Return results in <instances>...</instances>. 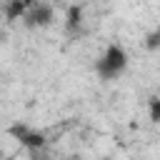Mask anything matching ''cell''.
Instances as JSON below:
<instances>
[{
  "instance_id": "ba28073f",
  "label": "cell",
  "mask_w": 160,
  "mask_h": 160,
  "mask_svg": "<svg viewBox=\"0 0 160 160\" xmlns=\"http://www.w3.org/2000/svg\"><path fill=\"white\" fill-rule=\"evenodd\" d=\"M72 160H78V158H72Z\"/></svg>"
},
{
  "instance_id": "5b68a950",
  "label": "cell",
  "mask_w": 160,
  "mask_h": 160,
  "mask_svg": "<svg viewBox=\"0 0 160 160\" xmlns=\"http://www.w3.org/2000/svg\"><path fill=\"white\" fill-rule=\"evenodd\" d=\"M78 25H80V8H78V5H72V8H70V12H68V28H70V30H75Z\"/></svg>"
},
{
  "instance_id": "7a4b0ae2",
  "label": "cell",
  "mask_w": 160,
  "mask_h": 160,
  "mask_svg": "<svg viewBox=\"0 0 160 160\" xmlns=\"http://www.w3.org/2000/svg\"><path fill=\"white\" fill-rule=\"evenodd\" d=\"M52 20V8L48 2L40 5H30V15H28V25H48Z\"/></svg>"
},
{
  "instance_id": "3957f363",
  "label": "cell",
  "mask_w": 160,
  "mask_h": 160,
  "mask_svg": "<svg viewBox=\"0 0 160 160\" xmlns=\"http://www.w3.org/2000/svg\"><path fill=\"white\" fill-rule=\"evenodd\" d=\"M28 8H30L28 2H22V0H12V2H8L5 15H8V20H18L20 15H25V10H28Z\"/></svg>"
},
{
  "instance_id": "277c9868",
  "label": "cell",
  "mask_w": 160,
  "mask_h": 160,
  "mask_svg": "<svg viewBox=\"0 0 160 160\" xmlns=\"http://www.w3.org/2000/svg\"><path fill=\"white\" fill-rule=\"evenodd\" d=\"M25 148H30V150H40L42 145H45V135L42 132H32V130H28V135L20 140Z\"/></svg>"
},
{
  "instance_id": "6da1fadb",
  "label": "cell",
  "mask_w": 160,
  "mask_h": 160,
  "mask_svg": "<svg viewBox=\"0 0 160 160\" xmlns=\"http://www.w3.org/2000/svg\"><path fill=\"white\" fill-rule=\"evenodd\" d=\"M125 62H128L125 50L120 45H110L108 52H105V58L98 62V72H100V78H112V75H118L125 68Z\"/></svg>"
},
{
  "instance_id": "8992f818",
  "label": "cell",
  "mask_w": 160,
  "mask_h": 160,
  "mask_svg": "<svg viewBox=\"0 0 160 160\" xmlns=\"http://www.w3.org/2000/svg\"><path fill=\"white\" fill-rule=\"evenodd\" d=\"M150 120L152 122H160V100L158 98L150 100Z\"/></svg>"
},
{
  "instance_id": "52a82bcc",
  "label": "cell",
  "mask_w": 160,
  "mask_h": 160,
  "mask_svg": "<svg viewBox=\"0 0 160 160\" xmlns=\"http://www.w3.org/2000/svg\"><path fill=\"white\" fill-rule=\"evenodd\" d=\"M158 42H160V32H152V35H150V42H148V48H158Z\"/></svg>"
}]
</instances>
